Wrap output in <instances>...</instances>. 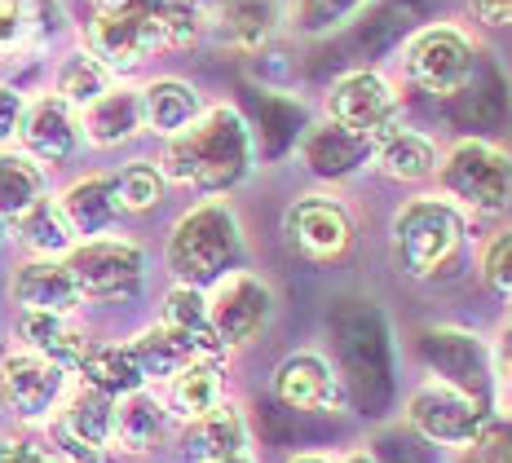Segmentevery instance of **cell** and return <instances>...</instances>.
<instances>
[{
  "instance_id": "1",
  "label": "cell",
  "mask_w": 512,
  "mask_h": 463,
  "mask_svg": "<svg viewBox=\"0 0 512 463\" xmlns=\"http://www.w3.org/2000/svg\"><path fill=\"white\" fill-rule=\"evenodd\" d=\"M204 5L208 0H93L80 45L124 80L155 53L195 45L204 31Z\"/></svg>"
},
{
  "instance_id": "2",
  "label": "cell",
  "mask_w": 512,
  "mask_h": 463,
  "mask_svg": "<svg viewBox=\"0 0 512 463\" xmlns=\"http://www.w3.org/2000/svg\"><path fill=\"white\" fill-rule=\"evenodd\" d=\"M252 159H256L252 124L243 120L239 106L217 102L204 106V115L186 133L168 137L155 164L168 186H186L204 199H226L234 186L248 181Z\"/></svg>"
},
{
  "instance_id": "3",
  "label": "cell",
  "mask_w": 512,
  "mask_h": 463,
  "mask_svg": "<svg viewBox=\"0 0 512 463\" xmlns=\"http://www.w3.org/2000/svg\"><path fill=\"white\" fill-rule=\"evenodd\" d=\"M164 265L173 283L199 287V292L248 265V239H243V221L230 208V199L190 203L168 230Z\"/></svg>"
},
{
  "instance_id": "4",
  "label": "cell",
  "mask_w": 512,
  "mask_h": 463,
  "mask_svg": "<svg viewBox=\"0 0 512 463\" xmlns=\"http://www.w3.org/2000/svg\"><path fill=\"white\" fill-rule=\"evenodd\" d=\"M468 225L473 221L437 190H420V195L402 199L389 221L393 269L402 278H411V283H433L437 274H446L460 261L468 243Z\"/></svg>"
},
{
  "instance_id": "5",
  "label": "cell",
  "mask_w": 512,
  "mask_h": 463,
  "mask_svg": "<svg viewBox=\"0 0 512 463\" xmlns=\"http://www.w3.org/2000/svg\"><path fill=\"white\" fill-rule=\"evenodd\" d=\"M437 195L468 221H499L512 208V150L490 137H455L437 159Z\"/></svg>"
},
{
  "instance_id": "6",
  "label": "cell",
  "mask_w": 512,
  "mask_h": 463,
  "mask_svg": "<svg viewBox=\"0 0 512 463\" xmlns=\"http://www.w3.org/2000/svg\"><path fill=\"white\" fill-rule=\"evenodd\" d=\"M495 411L499 406L486 402V397H473V393L455 389V384L437 380V375H424V380H415L407 402H402V424L415 437L429 441L433 450L460 455V450H468L482 437V428L490 424Z\"/></svg>"
},
{
  "instance_id": "7",
  "label": "cell",
  "mask_w": 512,
  "mask_h": 463,
  "mask_svg": "<svg viewBox=\"0 0 512 463\" xmlns=\"http://www.w3.org/2000/svg\"><path fill=\"white\" fill-rule=\"evenodd\" d=\"M402 80L429 98H460L477 80V40L460 23H424L402 45Z\"/></svg>"
},
{
  "instance_id": "8",
  "label": "cell",
  "mask_w": 512,
  "mask_h": 463,
  "mask_svg": "<svg viewBox=\"0 0 512 463\" xmlns=\"http://www.w3.org/2000/svg\"><path fill=\"white\" fill-rule=\"evenodd\" d=\"M62 261H67L71 278H76L84 305H120V300H133L146 283L142 243L120 239V234L80 239Z\"/></svg>"
},
{
  "instance_id": "9",
  "label": "cell",
  "mask_w": 512,
  "mask_h": 463,
  "mask_svg": "<svg viewBox=\"0 0 512 463\" xmlns=\"http://www.w3.org/2000/svg\"><path fill=\"white\" fill-rule=\"evenodd\" d=\"M283 234L301 261L309 265H336L354 252L358 243V221L349 203L336 190H309L296 195L283 212Z\"/></svg>"
},
{
  "instance_id": "10",
  "label": "cell",
  "mask_w": 512,
  "mask_h": 463,
  "mask_svg": "<svg viewBox=\"0 0 512 463\" xmlns=\"http://www.w3.org/2000/svg\"><path fill=\"white\" fill-rule=\"evenodd\" d=\"M411 358L420 362L424 375L455 384V389L486 397L499 406L495 366H490V344L464 327H420L411 331Z\"/></svg>"
},
{
  "instance_id": "11",
  "label": "cell",
  "mask_w": 512,
  "mask_h": 463,
  "mask_svg": "<svg viewBox=\"0 0 512 463\" xmlns=\"http://www.w3.org/2000/svg\"><path fill=\"white\" fill-rule=\"evenodd\" d=\"M270 393L283 411H296V415H345L349 411L345 371L318 349L287 353L270 375Z\"/></svg>"
},
{
  "instance_id": "12",
  "label": "cell",
  "mask_w": 512,
  "mask_h": 463,
  "mask_svg": "<svg viewBox=\"0 0 512 463\" xmlns=\"http://www.w3.org/2000/svg\"><path fill=\"white\" fill-rule=\"evenodd\" d=\"M208 318L212 331H217V344L226 353L248 349L274 318V287L248 265L234 269V274L208 287Z\"/></svg>"
},
{
  "instance_id": "13",
  "label": "cell",
  "mask_w": 512,
  "mask_h": 463,
  "mask_svg": "<svg viewBox=\"0 0 512 463\" xmlns=\"http://www.w3.org/2000/svg\"><path fill=\"white\" fill-rule=\"evenodd\" d=\"M71 389V371L31 349L0 353V411L18 424H49Z\"/></svg>"
},
{
  "instance_id": "14",
  "label": "cell",
  "mask_w": 512,
  "mask_h": 463,
  "mask_svg": "<svg viewBox=\"0 0 512 463\" xmlns=\"http://www.w3.org/2000/svg\"><path fill=\"white\" fill-rule=\"evenodd\" d=\"M323 115L332 124L349 128V133L376 137L380 128L402 120V93L380 67H354L332 80V89L323 98Z\"/></svg>"
},
{
  "instance_id": "15",
  "label": "cell",
  "mask_w": 512,
  "mask_h": 463,
  "mask_svg": "<svg viewBox=\"0 0 512 463\" xmlns=\"http://www.w3.org/2000/svg\"><path fill=\"white\" fill-rule=\"evenodd\" d=\"M84 146L80 133V111L71 102H62L58 93H40V98H27V115L23 128H18V150L31 155L40 168H58L71 164L76 150Z\"/></svg>"
},
{
  "instance_id": "16",
  "label": "cell",
  "mask_w": 512,
  "mask_h": 463,
  "mask_svg": "<svg viewBox=\"0 0 512 463\" xmlns=\"http://www.w3.org/2000/svg\"><path fill=\"white\" fill-rule=\"evenodd\" d=\"M437 159H442V146L437 137H429L424 128H411L402 120H393L389 128H380L371 137V164L384 181L393 186H429L437 177Z\"/></svg>"
},
{
  "instance_id": "17",
  "label": "cell",
  "mask_w": 512,
  "mask_h": 463,
  "mask_svg": "<svg viewBox=\"0 0 512 463\" xmlns=\"http://www.w3.org/2000/svg\"><path fill=\"white\" fill-rule=\"evenodd\" d=\"M9 300L14 309H36V314H71L84 309V296L71 278L62 256H27L9 274Z\"/></svg>"
},
{
  "instance_id": "18",
  "label": "cell",
  "mask_w": 512,
  "mask_h": 463,
  "mask_svg": "<svg viewBox=\"0 0 512 463\" xmlns=\"http://www.w3.org/2000/svg\"><path fill=\"white\" fill-rule=\"evenodd\" d=\"M283 27V0H208L204 5V31L221 45L256 53L270 45V36Z\"/></svg>"
},
{
  "instance_id": "19",
  "label": "cell",
  "mask_w": 512,
  "mask_h": 463,
  "mask_svg": "<svg viewBox=\"0 0 512 463\" xmlns=\"http://www.w3.org/2000/svg\"><path fill=\"white\" fill-rule=\"evenodd\" d=\"M80 133H84V146H93V150H115V146H128L133 137H142L146 133L142 89L115 80L98 102L80 111Z\"/></svg>"
},
{
  "instance_id": "20",
  "label": "cell",
  "mask_w": 512,
  "mask_h": 463,
  "mask_svg": "<svg viewBox=\"0 0 512 463\" xmlns=\"http://www.w3.org/2000/svg\"><path fill=\"white\" fill-rule=\"evenodd\" d=\"M301 164L309 168V177L327 181V186L349 181L354 172H362L371 164V137L349 133V128L323 120L301 137Z\"/></svg>"
},
{
  "instance_id": "21",
  "label": "cell",
  "mask_w": 512,
  "mask_h": 463,
  "mask_svg": "<svg viewBox=\"0 0 512 463\" xmlns=\"http://www.w3.org/2000/svg\"><path fill=\"white\" fill-rule=\"evenodd\" d=\"M58 208L71 221L76 239H102L115 234V225L124 221L120 195H115V172H84L67 190H58Z\"/></svg>"
},
{
  "instance_id": "22",
  "label": "cell",
  "mask_w": 512,
  "mask_h": 463,
  "mask_svg": "<svg viewBox=\"0 0 512 463\" xmlns=\"http://www.w3.org/2000/svg\"><path fill=\"white\" fill-rule=\"evenodd\" d=\"M159 397H164L173 424H195L199 415L217 411L226 402V358H195L186 362L177 375H168L159 384Z\"/></svg>"
},
{
  "instance_id": "23",
  "label": "cell",
  "mask_w": 512,
  "mask_h": 463,
  "mask_svg": "<svg viewBox=\"0 0 512 463\" xmlns=\"http://www.w3.org/2000/svg\"><path fill=\"white\" fill-rule=\"evenodd\" d=\"M14 336H18V349L40 353V358L58 362L62 371H71V375H76V366L84 362V353H89V344H93L76 327L71 314H36V309H18Z\"/></svg>"
},
{
  "instance_id": "24",
  "label": "cell",
  "mask_w": 512,
  "mask_h": 463,
  "mask_svg": "<svg viewBox=\"0 0 512 463\" xmlns=\"http://www.w3.org/2000/svg\"><path fill=\"white\" fill-rule=\"evenodd\" d=\"M199 115H204V93L181 75H155V80L142 84V120L146 133L159 137V142L186 133Z\"/></svg>"
},
{
  "instance_id": "25",
  "label": "cell",
  "mask_w": 512,
  "mask_h": 463,
  "mask_svg": "<svg viewBox=\"0 0 512 463\" xmlns=\"http://www.w3.org/2000/svg\"><path fill=\"white\" fill-rule=\"evenodd\" d=\"M252 446L248 433V415H243L239 402H221L217 411L199 415L195 424H186V437H181V455L186 463H217L230 455H243Z\"/></svg>"
},
{
  "instance_id": "26",
  "label": "cell",
  "mask_w": 512,
  "mask_h": 463,
  "mask_svg": "<svg viewBox=\"0 0 512 463\" xmlns=\"http://www.w3.org/2000/svg\"><path fill=\"white\" fill-rule=\"evenodd\" d=\"M49 424L62 428V433H71L76 441H84V446L115 450V397L71 380L67 397H62V406L53 411Z\"/></svg>"
},
{
  "instance_id": "27",
  "label": "cell",
  "mask_w": 512,
  "mask_h": 463,
  "mask_svg": "<svg viewBox=\"0 0 512 463\" xmlns=\"http://www.w3.org/2000/svg\"><path fill=\"white\" fill-rule=\"evenodd\" d=\"M168 428H173V415H168L164 397L151 389H137L115 402V450L124 455H151L164 446Z\"/></svg>"
},
{
  "instance_id": "28",
  "label": "cell",
  "mask_w": 512,
  "mask_h": 463,
  "mask_svg": "<svg viewBox=\"0 0 512 463\" xmlns=\"http://www.w3.org/2000/svg\"><path fill=\"white\" fill-rule=\"evenodd\" d=\"M62 23L58 0H0V58L40 49Z\"/></svg>"
},
{
  "instance_id": "29",
  "label": "cell",
  "mask_w": 512,
  "mask_h": 463,
  "mask_svg": "<svg viewBox=\"0 0 512 463\" xmlns=\"http://www.w3.org/2000/svg\"><path fill=\"white\" fill-rule=\"evenodd\" d=\"M159 322L168 331H177L186 344H195L204 358H226V349L217 344V331H212V318H208V292L199 287H186V283H173L159 300Z\"/></svg>"
},
{
  "instance_id": "30",
  "label": "cell",
  "mask_w": 512,
  "mask_h": 463,
  "mask_svg": "<svg viewBox=\"0 0 512 463\" xmlns=\"http://www.w3.org/2000/svg\"><path fill=\"white\" fill-rule=\"evenodd\" d=\"M71 380L89 384V389L115 397V402L128 393H137V389H151L128 344H89V353H84V362L76 366Z\"/></svg>"
},
{
  "instance_id": "31",
  "label": "cell",
  "mask_w": 512,
  "mask_h": 463,
  "mask_svg": "<svg viewBox=\"0 0 512 463\" xmlns=\"http://www.w3.org/2000/svg\"><path fill=\"white\" fill-rule=\"evenodd\" d=\"M14 239L23 243V252L27 256H67L71 247H76V230H71V221L62 217V208H58V195H45V199H36L31 208L18 217L14 225Z\"/></svg>"
},
{
  "instance_id": "32",
  "label": "cell",
  "mask_w": 512,
  "mask_h": 463,
  "mask_svg": "<svg viewBox=\"0 0 512 463\" xmlns=\"http://www.w3.org/2000/svg\"><path fill=\"white\" fill-rule=\"evenodd\" d=\"M49 195V168L23 150H0V225H14L36 199Z\"/></svg>"
},
{
  "instance_id": "33",
  "label": "cell",
  "mask_w": 512,
  "mask_h": 463,
  "mask_svg": "<svg viewBox=\"0 0 512 463\" xmlns=\"http://www.w3.org/2000/svg\"><path fill=\"white\" fill-rule=\"evenodd\" d=\"M124 344L133 349V358H137V366H142L146 384H164L168 375H177L186 362L204 358L195 344H186V340L177 336V331H168L159 318H155L146 331H137L133 340H124Z\"/></svg>"
},
{
  "instance_id": "34",
  "label": "cell",
  "mask_w": 512,
  "mask_h": 463,
  "mask_svg": "<svg viewBox=\"0 0 512 463\" xmlns=\"http://www.w3.org/2000/svg\"><path fill=\"white\" fill-rule=\"evenodd\" d=\"M115 84V75L106 62H98L89 49H71L67 58L58 62V71H53V93H58L62 102H71L76 111H84V106H93L102 98L106 89Z\"/></svg>"
},
{
  "instance_id": "35",
  "label": "cell",
  "mask_w": 512,
  "mask_h": 463,
  "mask_svg": "<svg viewBox=\"0 0 512 463\" xmlns=\"http://www.w3.org/2000/svg\"><path fill=\"white\" fill-rule=\"evenodd\" d=\"M115 195H120L124 217H146V212H155L159 203H164L168 181H164V172H159V164L133 159V164H124L115 172Z\"/></svg>"
},
{
  "instance_id": "36",
  "label": "cell",
  "mask_w": 512,
  "mask_h": 463,
  "mask_svg": "<svg viewBox=\"0 0 512 463\" xmlns=\"http://www.w3.org/2000/svg\"><path fill=\"white\" fill-rule=\"evenodd\" d=\"M477 278L486 283L490 296L512 305V225H499V230L486 234V243L477 247Z\"/></svg>"
},
{
  "instance_id": "37",
  "label": "cell",
  "mask_w": 512,
  "mask_h": 463,
  "mask_svg": "<svg viewBox=\"0 0 512 463\" xmlns=\"http://www.w3.org/2000/svg\"><path fill=\"white\" fill-rule=\"evenodd\" d=\"M371 0H296V27L318 36V31H332L349 18H358Z\"/></svg>"
},
{
  "instance_id": "38",
  "label": "cell",
  "mask_w": 512,
  "mask_h": 463,
  "mask_svg": "<svg viewBox=\"0 0 512 463\" xmlns=\"http://www.w3.org/2000/svg\"><path fill=\"white\" fill-rule=\"evenodd\" d=\"M460 463H512V411H495L482 437L460 450Z\"/></svg>"
},
{
  "instance_id": "39",
  "label": "cell",
  "mask_w": 512,
  "mask_h": 463,
  "mask_svg": "<svg viewBox=\"0 0 512 463\" xmlns=\"http://www.w3.org/2000/svg\"><path fill=\"white\" fill-rule=\"evenodd\" d=\"M376 463H437V455L442 450H433L424 437H415L407 424H393V428H384L380 441H376Z\"/></svg>"
},
{
  "instance_id": "40",
  "label": "cell",
  "mask_w": 512,
  "mask_h": 463,
  "mask_svg": "<svg viewBox=\"0 0 512 463\" xmlns=\"http://www.w3.org/2000/svg\"><path fill=\"white\" fill-rule=\"evenodd\" d=\"M23 115H27V93L14 89V84H0V150H14L18 146Z\"/></svg>"
},
{
  "instance_id": "41",
  "label": "cell",
  "mask_w": 512,
  "mask_h": 463,
  "mask_svg": "<svg viewBox=\"0 0 512 463\" xmlns=\"http://www.w3.org/2000/svg\"><path fill=\"white\" fill-rule=\"evenodd\" d=\"M464 9L482 27H512V0H464Z\"/></svg>"
},
{
  "instance_id": "42",
  "label": "cell",
  "mask_w": 512,
  "mask_h": 463,
  "mask_svg": "<svg viewBox=\"0 0 512 463\" xmlns=\"http://www.w3.org/2000/svg\"><path fill=\"white\" fill-rule=\"evenodd\" d=\"M0 463H58L36 441H0Z\"/></svg>"
},
{
  "instance_id": "43",
  "label": "cell",
  "mask_w": 512,
  "mask_h": 463,
  "mask_svg": "<svg viewBox=\"0 0 512 463\" xmlns=\"http://www.w3.org/2000/svg\"><path fill=\"white\" fill-rule=\"evenodd\" d=\"M287 463H336L332 455H318V450H305V455H292Z\"/></svg>"
},
{
  "instance_id": "44",
  "label": "cell",
  "mask_w": 512,
  "mask_h": 463,
  "mask_svg": "<svg viewBox=\"0 0 512 463\" xmlns=\"http://www.w3.org/2000/svg\"><path fill=\"white\" fill-rule=\"evenodd\" d=\"M336 463H376V459H371V450H354V455H345V459H336Z\"/></svg>"
},
{
  "instance_id": "45",
  "label": "cell",
  "mask_w": 512,
  "mask_h": 463,
  "mask_svg": "<svg viewBox=\"0 0 512 463\" xmlns=\"http://www.w3.org/2000/svg\"><path fill=\"white\" fill-rule=\"evenodd\" d=\"M217 463H256L252 450H243V455H230V459H217Z\"/></svg>"
},
{
  "instance_id": "46",
  "label": "cell",
  "mask_w": 512,
  "mask_h": 463,
  "mask_svg": "<svg viewBox=\"0 0 512 463\" xmlns=\"http://www.w3.org/2000/svg\"><path fill=\"white\" fill-rule=\"evenodd\" d=\"M508 318H512V305H508Z\"/></svg>"
}]
</instances>
